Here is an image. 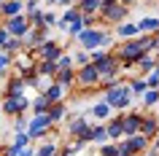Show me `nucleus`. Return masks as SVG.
I'll use <instances>...</instances> for the list:
<instances>
[{"mask_svg":"<svg viewBox=\"0 0 159 156\" xmlns=\"http://www.w3.org/2000/svg\"><path fill=\"white\" fill-rule=\"evenodd\" d=\"M154 67H157V57H151V54H146V57H140L138 62H135V70H138L143 78H146V75H148Z\"/></svg>","mask_w":159,"mask_h":156,"instance_id":"obj_24","label":"nucleus"},{"mask_svg":"<svg viewBox=\"0 0 159 156\" xmlns=\"http://www.w3.org/2000/svg\"><path fill=\"white\" fill-rule=\"evenodd\" d=\"M3 27H6V33H8L11 38H19V41H25L27 33L33 30L25 14H22V16H14V19H6V25H3Z\"/></svg>","mask_w":159,"mask_h":156,"instance_id":"obj_8","label":"nucleus"},{"mask_svg":"<svg viewBox=\"0 0 159 156\" xmlns=\"http://www.w3.org/2000/svg\"><path fill=\"white\" fill-rule=\"evenodd\" d=\"M84 30H86V22H84V16H78L73 25L67 27V35H70V38H75V35H81Z\"/></svg>","mask_w":159,"mask_h":156,"instance_id":"obj_31","label":"nucleus"},{"mask_svg":"<svg viewBox=\"0 0 159 156\" xmlns=\"http://www.w3.org/2000/svg\"><path fill=\"white\" fill-rule=\"evenodd\" d=\"M119 6H124V8H129V6H132V3H138V0H116Z\"/></svg>","mask_w":159,"mask_h":156,"instance_id":"obj_42","label":"nucleus"},{"mask_svg":"<svg viewBox=\"0 0 159 156\" xmlns=\"http://www.w3.org/2000/svg\"><path fill=\"white\" fill-rule=\"evenodd\" d=\"M67 135H70L75 143L89 145V140H92V124L84 118V113L75 116V118H70V124H67Z\"/></svg>","mask_w":159,"mask_h":156,"instance_id":"obj_4","label":"nucleus"},{"mask_svg":"<svg viewBox=\"0 0 159 156\" xmlns=\"http://www.w3.org/2000/svg\"><path fill=\"white\" fill-rule=\"evenodd\" d=\"M25 89H27V81L22 75H14L6 86V97H19V94H25Z\"/></svg>","mask_w":159,"mask_h":156,"instance_id":"obj_20","label":"nucleus"},{"mask_svg":"<svg viewBox=\"0 0 159 156\" xmlns=\"http://www.w3.org/2000/svg\"><path fill=\"white\" fill-rule=\"evenodd\" d=\"M25 14V0H8L0 6V16L3 19H14V16H22Z\"/></svg>","mask_w":159,"mask_h":156,"instance_id":"obj_14","label":"nucleus"},{"mask_svg":"<svg viewBox=\"0 0 159 156\" xmlns=\"http://www.w3.org/2000/svg\"><path fill=\"white\" fill-rule=\"evenodd\" d=\"M49 100L43 97V94H38V97L35 100H30V110H33V116H38V113H46V110H49Z\"/></svg>","mask_w":159,"mask_h":156,"instance_id":"obj_29","label":"nucleus"},{"mask_svg":"<svg viewBox=\"0 0 159 156\" xmlns=\"http://www.w3.org/2000/svg\"><path fill=\"white\" fill-rule=\"evenodd\" d=\"M67 91H70V89H65V86H59V83L54 81V83H51V86H49V89L43 91V97H46V100H49V102H51V105H54V102H65Z\"/></svg>","mask_w":159,"mask_h":156,"instance_id":"obj_16","label":"nucleus"},{"mask_svg":"<svg viewBox=\"0 0 159 156\" xmlns=\"http://www.w3.org/2000/svg\"><path fill=\"white\" fill-rule=\"evenodd\" d=\"M57 156H59V154H57Z\"/></svg>","mask_w":159,"mask_h":156,"instance_id":"obj_48","label":"nucleus"},{"mask_svg":"<svg viewBox=\"0 0 159 156\" xmlns=\"http://www.w3.org/2000/svg\"><path fill=\"white\" fill-rule=\"evenodd\" d=\"M75 8L81 11V16H100V0H78Z\"/></svg>","mask_w":159,"mask_h":156,"instance_id":"obj_19","label":"nucleus"},{"mask_svg":"<svg viewBox=\"0 0 159 156\" xmlns=\"http://www.w3.org/2000/svg\"><path fill=\"white\" fill-rule=\"evenodd\" d=\"M73 3H78V0H73Z\"/></svg>","mask_w":159,"mask_h":156,"instance_id":"obj_45","label":"nucleus"},{"mask_svg":"<svg viewBox=\"0 0 159 156\" xmlns=\"http://www.w3.org/2000/svg\"><path fill=\"white\" fill-rule=\"evenodd\" d=\"M105 132H108V140L116 143V140H124V127H121V116H113L105 121Z\"/></svg>","mask_w":159,"mask_h":156,"instance_id":"obj_15","label":"nucleus"},{"mask_svg":"<svg viewBox=\"0 0 159 156\" xmlns=\"http://www.w3.org/2000/svg\"><path fill=\"white\" fill-rule=\"evenodd\" d=\"M151 151H157V154H159V135L151 140Z\"/></svg>","mask_w":159,"mask_h":156,"instance_id":"obj_41","label":"nucleus"},{"mask_svg":"<svg viewBox=\"0 0 159 156\" xmlns=\"http://www.w3.org/2000/svg\"><path fill=\"white\" fill-rule=\"evenodd\" d=\"M30 11H41V3H38V0H27L25 3V14H30Z\"/></svg>","mask_w":159,"mask_h":156,"instance_id":"obj_39","label":"nucleus"},{"mask_svg":"<svg viewBox=\"0 0 159 156\" xmlns=\"http://www.w3.org/2000/svg\"><path fill=\"white\" fill-rule=\"evenodd\" d=\"M138 135H143L146 140H154L159 135V118L157 116H151V113H146L143 116V121H140V132Z\"/></svg>","mask_w":159,"mask_h":156,"instance_id":"obj_12","label":"nucleus"},{"mask_svg":"<svg viewBox=\"0 0 159 156\" xmlns=\"http://www.w3.org/2000/svg\"><path fill=\"white\" fill-rule=\"evenodd\" d=\"M8 41H11V35L6 33V27H0V51H3L6 46H8Z\"/></svg>","mask_w":159,"mask_h":156,"instance_id":"obj_38","label":"nucleus"},{"mask_svg":"<svg viewBox=\"0 0 159 156\" xmlns=\"http://www.w3.org/2000/svg\"><path fill=\"white\" fill-rule=\"evenodd\" d=\"M89 113H92L100 124H105L108 118H113V110H111V105H108V102H102V100H100V102H94V105L89 108Z\"/></svg>","mask_w":159,"mask_h":156,"instance_id":"obj_17","label":"nucleus"},{"mask_svg":"<svg viewBox=\"0 0 159 156\" xmlns=\"http://www.w3.org/2000/svg\"><path fill=\"white\" fill-rule=\"evenodd\" d=\"M30 108V97L27 94H19V97H3L0 100V110L11 118H16V116H25V110Z\"/></svg>","mask_w":159,"mask_h":156,"instance_id":"obj_6","label":"nucleus"},{"mask_svg":"<svg viewBox=\"0 0 159 156\" xmlns=\"http://www.w3.org/2000/svg\"><path fill=\"white\" fill-rule=\"evenodd\" d=\"M59 54H65V43L49 38L43 46H38V49H35V62H54Z\"/></svg>","mask_w":159,"mask_h":156,"instance_id":"obj_7","label":"nucleus"},{"mask_svg":"<svg viewBox=\"0 0 159 156\" xmlns=\"http://www.w3.org/2000/svg\"><path fill=\"white\" fill-rule=\"evenodd\" d=\"M111 35L121 43V41H132V38H138L140 33H138V25H135V22H121V25L113 27V33H111Z\"/></svg>","mask_w":159,"mask_h":156,"instance_id":"obj_11","label":"nucleus"},{"mask_svg":"<svg viewBox=\"0 0 159 156\" xmlns=\"http://www.w3.org/2000/svg\"><path fill=\"white\" fill-rule=\"evenodd\" d=\"M70 57H73V67H75V70H78V67H84V65H89V54H86L84 49L70 51Z\"/></svg>","mask_w":159,"mask_h":156,"instance_id":"obj_30","label":"nucleus"},{"mask_svg":"<svg viewBox=\"0 0 159 156\" xmlns=\"http://www.w3.org/2000/svg\"><path fill=\"white\" fill-rule=\"evenodd\" d=\"M54 81H57L59 86H65V89H73V86H75V70H73V67H67V70H57Z\"/></svg>","mask_w":159,"mask_h":156,"instance_id":"obj_23","label":"nucleus"},{"mask_svg":"<svg viewBox=\"0 0 159 156\" xmlns=\"http://www.w3.org/2000/svg\"><path fill=\"white\" fill-rule=\"evenodd\" d=\"M138 156H143V154H138Z\"/></svg>","mask_w":159,"mask_h":156,"instance_id":"obj_46","label":"nucleus"},{"mask_svg":"<svg viewBox=\"0 0 159 156\" xmlns=\"http://www.w3.org/2000/svg\"><path fill=\"white\" fill-rule=\"evenodd\" d=\"M3 3H8V0H0V6H3Z\"/></svg>","mask_w":159,"mask_h":156,"instance_id":"obj_44","label":"nucleus"},{"mask_svg":"<svg viewBox=\"0 0 159 156\" xmlns=\"http://www.w3.org/2000/svg\"><path fill=\"white\" fill-rule=\"evenodd\" d=\"M75 43H78V49H84L86 54H92V51L102 49V51H111V46H113V35L108 33V30H102V27H86L81 35H75L73 38Z\"/></svg>","mask_w":159,"mask_h":156,"instance_id":"obj_1","label":"nucleus"},{"mask_svg":"<svg viewBox=\"0 0 159 156\" xmlns=\"http://www.w3.org/2000/svg\"><path fill=\"white\" fill-rule=\"evenodd\" d=\"M127 11H129V8H124V6L113 3V6H108V8H102V11H100V19L116 27V25H121V22H127Z\"/></svg>","mask_w":159,"mask_h":156,"instance_id":"obj_10","label":"nucleus"},{"mask_svg":"<svg viewBox=\"0 0 159 156\" xmlns=\"http://www.w3.org/2000/svg\"><path fill=\"white\" fill-rule=\"evenodd\" d=\"M59 16H57V11H43V27L49 30V27H57Z\"/></svg>","mask_w":159,"mask_h":156,"instance_id":"obj_34","label":"nucleus"},{"mask_svg":"<svg viewBox=\"0 0 159 156\" xmlns=\"http://www.w3.org/2000/svg\"><path fill=\"white\" fill-rule=\"evenodd\" d=\"M135 25H138V33H143V35L159 33V19L157 16H143L140 22H135Z\"/></svg>","mask_w":159,"mask_h":156,"instance_id":"obj_21","label":"nucleus"},{"mask_svg":"<svg viewBox=\"0 0 159 156\" xmlns=\"http://www.w3.org/2000/svg\"><path fill=\"white\" fill-rule=\"evenodd\" d=\"M146 89H157L159 91V70H157V67L146 75Z\"/></svg>","mask_w":159,"mask_h":156,"instance_id":"obj_33","label":"nucleus"},{"mask_svg":"<svg viewBox=\"0 0 159 156\" xmlns=\"http://www.w3.org/2000/svg\"><path fill=\"white\" fill-rule=\"evenodd\" d=\"M54 129H57V127H51L49 116L38 113V116H33V118H27V132H25V135L30 140H43V137H49Z\"/></svg>","mask_w":159,"mask_h":156,"instance_id":"obj_3","label":"nucleus"},{"mask_svg":"<svg viewBox=\"0 0 159 156\" xmlns=\"http://www.w3.org/2000/svg\"><path fill=\"white\" fill-rule=\"evenodd\" d=\"M49 6H62V8H70V6H75L73 0H46Z\"/></svg>","mask_w":159,"mask_h":156,"instance_id":"obj_40","label":"nucleus"},{"mask_svg":"<svg viewBox=\"0 0 159 156\" xmlns=\"http://www.w3.org/2000/svg\"><path fill=\"white\" fill-rule=\"evenodd\" d=\"M89 143H92V145H105V143H111L108 140V132H105V124H92V140H89Z\"/></svg>","mask_w":159,"mask_h":156,"instance_id":"obj_22","label":"nucleus"},{"mask_svg":"<svg viewBox=\"0 0 159 156\" xmlns=\"http://www.w3.org/2000/svg\"><path fill=\"white\" fill-rule=\"evenodd\" d=\"M127 143H129V148H132V154H146V151H151V140H146L143 135H132V137H124Z\"/></svg>","mask_w":159,"mask_h":156,"instance_id":"obj_18","label":"nucleus"},{"mask_svg":"<svg viewBox=\"0 0 159 156\" xmlns=\"http://www.w3.org/2000/svg\"><path fill=\"white\" fill-rule=\"evenodd\" d=\"M97 83H100V73H97V67H94L92 62L75 70V86H78V89H81V91L97 89Z\"/></svg>","mask_w":159,"mask_h":156,"instance_id":"obj_5","label":"nucleus"},{"mask_svg":"<svg viewBox=\"0 0 159 156\" xmlns=\"http://www.w3.org/2000/svg\"><path fill=\"white\" fill-rule=\"evenodd\" d=\"M138 102H140V105H143V110L148 113V110H151L154 105H159V91H157V89H146V91H143V97L138 100Z\"/></svg>","mask_w":159,"mask_h":156,"instance_id":"obj_27","label":"nucleus"},{"mask_svg":"<svg viewBox=\"0 0 159 156\" xmlns=\"http://www.w3.org/2000/svg\"><path fill=\"white\" fill-rule=\"evenodd\" d=\"M127 86H129L132 100H140L143 91H146V78H143V75H138V78H127Z\"/></svg>","mask_w":159,"mask_h":156,"instance_id":"obj_25","label":"nucleus"},{"mask_svg":"<svg viewBox=\"0 0 159 156\" xmlns=\"http://www.w3.org/2000/svg\"><path fill=\"white\" fill-rule=\"evenodd\" d=\"M116 156H135L127 140H116Z\"/></svg>","mask_w":159,"mask_h":156,"instance_id":"obj_35","label":"nucleus"},{"mask_svg":"<svg viewBox=\"0 0 159 156\" xmlns=\"http://www.w3.org/2000/svg\"><path fill=\"white\" fill-rule=\"evenodd\" d=\"M8 145H11V148H25V145H33V140L27 137L25 132H19V135H14V140H11Z\"/></svg>","mask_w":159,"mask_h":156,"instance_id":"obj_32","label":"nucleus"},{"mask_svg":"<svg viewBox=\"0 0 159 156\" xmlns=\"http://www.w3.org/2000/svg\"><path fill=\"white\" fill-rule=\"evenodd\" d=\"M35 75L54 78V75H57V65H54V62H35Z\"/></svg>","mask_w":159,"mask_h":156,"instance_id":"obj_28","label":"nucleus"},{"mask_svg":"<svg viewBox=\"0 0 159 156\" xmlns=\"http://www.w3.org/2000/svg\"><path fill=\"white\" fill-rule=\"evenodd\" d=\"M59 154V143H54V140H43V143H38V148H35L33 156H57Z\"/></svg>","mask_w":159,"mask_h":156,"instance_id":"obj_26","label":"nucleus"},{"mask_svg":"<svg viewBox=\"0 0 159 156\" xmlns=\"http://www.w3.org/2000/svg\"><path fill=\"white\" fill-rule=\"evenodd\" d=\"M97 156H100V154H97Z\"/></svg>","mask_w":159,"mask_h":156,"instance_id":"obj_47","label":"nucleus"},{"mask_svg":"<svg viewBox=\"0 0 159 156\" xmlns=\"http://www.w3.org/2000/svg\"><path fill=\"white\" fill-rule=\"evenodd\" d=\"M102 102H108L111 110H116V113H127L132 108V102H135L132 94H129V86H127V78L102 91Z\"/></svg>","mask_w":159,"mask_h":156,"instance_id":"obj_2","label":"nucleus"},{"mask_svg":"<svg viewBox=\"0 0 159 156\" xmlns=\"http://www.w3.org/2000/svg\"><path fill=\"white\" fill-rule=\"evenodd\" d=\"M119 116H121L124 137H132V135L140 132V121H143V116H146V110H127V113H119Z\"/></svg>","mask_w":159,"mask_h":156,"instance_id":"obj_9","label":"nucleus"},{"mask_svg":"<svg viewBox=\"0 0 159 156\" xmlns=\"http://www.w3.org/2000/svg\"><path fill=\"white\" fill-rule=\"evenodd\" d=\"M100 156H116V143H105V145H100Z\"/></svg>","mask_w":159,"mask_h":156,"instance_id":"obj_37","label":"nucleus"},{"mask_svg":"<svg viewBox=\"0 0 159 156\" xmlns=\"http://www.w3.org/2000/svg\"><path fill=\"white\" fill-rule=\"evenodd\" d=\"M14 132H27V118L25 116H16V118H14Z\"/></svg>","mask_w":159,"mask_h":156,"instance_id":"obj_36","label":"nucleus"},{"mask_svg":"<svg viewBox=\"0 0 159 156\" xmlns=\"http://www.w3.org/2000/svg\"><path fill=\"white\" fill-rule=\"evenodd\" d=\"M46 116H49L51 127H59V124L67 121V105H65V102H54V105H49Z\"/></svg>","mask_w":159,"mask_h":156,"instance_id":"obj_13","label":"nucleus"},{"mask_svg":"<svg viewBox=\"0 0 159 156\" xmlns=\"http://www.w3.org/2000/svg\"><path fill=\"white\" fill-rule=\"evenodd\" d=\"M157 62H159V46H157Z\"/></svg>","mask_w":159,"mask_h":156,"instance_id":"obj_43","label":"nucleus"}]
</instances>
